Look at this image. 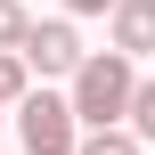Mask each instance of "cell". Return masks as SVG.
I'll return each instance as SVG.
<instances>
[{
  "instance_id": "obj_4",
  "label": "cell",
  "mask_w": 155,
  "mask_h": 155,
  "mask_svg": "<svg viewBox=\"0 0 155 155\" xmlns=\"http://www.w3.org/2000/svg\"><path fill=\"white\" fill-rule=\"evenodd\" d=\"M106 41L139 65V57H155V0H114L106 8Z\"/></svg>"
},
{
  "instance_id": "obj_6",
  "label": "cell",
  "mask_w": 155,
  "mask_h": 155,
  "mask_svg": "<svg viewBox=\"0 0 155 155\" xmlns=\"http://www.w3.org/2000/svg\"><path fill=\"white\" fill-rule=\"evenodd\" d=\"M74 155H147V147H139L123 123H106V131H82V139H74Z\"/></svg>"
},
{
  "instance_id": "obj_5",
  "label": "cell",
  "mask_w": 155,
  "mask_h": 155,
  "mask_svg": "<svg viewBox=\"0 0 155 155\" xmlns=\"http://www.w3.org/2000/svg\"><path fill=\"white\" fill-rule=\"evenodd\" d=\"M123 131H131L139 147H155V82H131V106H123Z\"/></svg>"
},
{
  "instance_id": "obj_2",
  "label": "cell",
  "mask_w": 155,
  "mask_h": 155,
  "mask_svg": "<svg viewBox=\"0 0 155 155\" xmlns=\"http://www.w3.org/2000/svg\"><path fill=\"white\" fill-rule=\"evenodd\" d=\"M8 114H16V131H8V139H16L25 155H74V139H82V123H74L65 90H33V82H25V98H16Z\"/></svg>"
},
{
  "instance_id": "obj_10",
  "label": "cell",
  "mask_w": 155,
  "mask_h": 155,
  "mask_svg": "<svg viewBox=\"0 0 155 155\" xmlns=\"http://www.w3.org/2000/svg\"><path fill=\"white\" fill-rule=\"evenodd\" d=\"M0 155H8V131H0Z\"/></svg>"
},
{
  "instance_id": "obj_1",
  "label": "cell",
  "mask_w": 155,
  "mask_h": 155,
  "mask_svg": "<svg viewBox=\"0 0 155 155\" xmlns=\"http://www.w3.org/2000/svg\"><path fill=\"white\" fill-rule=\"evenodd\" d=\"M131 82H139V65H131L123 49H82V65L65 74V106H74V123H82V131H106V123H123V106H131Z\"/></svg>"
},
{
  "instance_id": "obj_3",
  "label": "cell",
  "mask_w": 155,
  "mask_h": 155,
  "mask_svg": "<svg viewBox=\"0 0 155 155\" xmlns=\"http://www.w3.org/2000/svg\"><path fill=\"white\" fill-rule=\"evenodd\" d=\"M16 65L41 74V82H65V74L82 65V33H74V16H41V25H25V33H16Z\"/></svg>"
},
{
  "instance_id": "obj_7",
  "label": "cell",
  "mask_w": 155,
  "mask_h": 155,
  "mask_svg": "<svg viewBox=\"0 0 155 155\" xmlns=\"http://www.w3.org/2000/svg\"><path fill=\"white\" fill-rule=\"evenodd\" d=\"M25 82H33V74L16 65V49H0V114H8L16 98H25Z\"/></svg>"
},
{
  "instance_id": "obj_9",
  "label": "cell",
  "mask_w": 155,
  "mask_h": 155,
  "mask_svg": "<svg viewBox=\"0 0 155 155\" xmlns=\"http://www.w3.org/2000/svg\"><path fill=\"white\" fill-rule=\"evenodd\" d=\"M114 0H65V16H106Z\"/></svg>"
},
{
  "instance_id": "obj_8",
  "label": "cell",
  "mask_w": 155,
  "mask_h": 155,
  "mask_svg": "<svg viewBox=\"0 0 155 155\" xmlns=\"http://www.w3.org/2000/svg\"><path fill=\"white\" fill-rule=\"evenodd\" d=\"M33 16H25V0H0V49H16V33H25Z\"/></svg>"
}]
</instances>
